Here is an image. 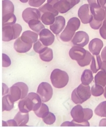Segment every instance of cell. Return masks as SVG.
Masks as SVG:
<instances>
[{
    "mask_svg": "<svg viewBox=\"0 0 106 127\" xmlns=\"http://www.w3.org/2000/svg\"><path fill=\"white\" fill-rule=\"evenodd\" d=\"M91 88L89 85L80 84L71 93V100L76 104H81L91 97Z\"/></svg>",
    "mask_w": 106,
    "mask_h": 127,
    "instance_id": "6da1fadb",
    "label": "cell"
},
{
    "mask_svg": "<svg viewBox=\"0 0 106 127\" xmlns=\"http://www.w3.org/2000/svg\"><path fill=\"white\" fill-rule=\"evenodd\" d=\"M81 25L79 19L76 17H73L69 20L67 26L62 32L60 38L64 42H68L71 40L74 35L75 31L78 30Z\"/></svg>",
    "mask_w": 106,
    "mask_h": 127,
    "instance_id": "7a4b0ae2",
    "label": "cell"
},
{
    "mask_svg": "<svg viewBox=\"0 0 106 127\" xmlns=\"http://www.w3.org/2000/svg\"><path fill=\"white\" fill-rule=\"evenodd\" d=\"M50 78L53 86L58 89H61L65 87L68 83L69 80L68 73L59 69H54L51 73Z\"/></svg>",
    "mask_w": 106,
    "mask_h": 127,
    "instance_id": "3957f363",
    "label": "cell"
},
{
    "mask_svg": "<svg viewBox=\"0 0 106 127\" xmlns=\"http://www.w3.org/2000/svg\"><path fill=\"white\" fill-rule=\"evenodd\" d=\"M37 93L40 96L42 102H47L53 96V89L49 83L41 82L37 87Z\"/></svg>",
    "mask_w": 106,
    "mask_h": 127,
    "instance_id": "277c9868",
    "label": "cell"
},
{
    "mask_svg": "<svg viewBox=\"0 0 106 127\" xmlns=\"http://www.w3.org/2000/svg\"><path fill=\"white\" fill-rule=\"evenodd\" d=\"M78 15L82 23H90L93 19L90 6L89 4H84L79 7L78 11Z\"/></svg>",
    "mask_w": 106,
    "mask_h": 127,
    "instance_id": "5b68a950",
    "label": "cell"
},
{
    "mask_svg": "<svg viewBox=\"0 0 106 127\" xmlns=\"http://www.w3.org/2000/svg\"><path fill=\"white\" fill-rule=\"evenodd\" d=\"M79 3L77 0H59L53 6L60 13L64 14Z\"/></svg>",
    "mask_w": 106,
    "mask_h": 127,
    "instance_id": "8992f818",
    "label": "cell"
},
{
    "mask_svg": "<svg viewBox=\"0 0 106 127\" xmlns=\"http://www.w3.org/2000/svg\"><path fill=\"white\" fill-rule=\"evenodd\" d=\"M71 41L74 45L83 47L89 42V35L85 31H77L75 33Z\"/></svg>",
    "mask_w": 106,
    "mask_h": 127,
    "instance_id": "52a82bcc",
    "label": "cell"
},
{
    "mask_svg": "<svg viewBox=\"0 0 106 127\" xmlns=\"http://www.w3.org/2000/svg\"><path fill=\"white\" fill-rule=\"evenodd\" d=\"M22 18L24 21L27 23L32 19L40 20L41 19V12L36 8L28 7L23 11Z\"/></svg>",
    "mask_w": 106,
    "mask_h": 127,
    "instance_id": "ba28073f",
    "label": "cell"
},
{
    "mask_svg": "<svg viewBox=\"0 0 106 127\" xmlns=\"http://www.w3.org/2000/svg\"><path fill=\"white\" fill-rule=\"evenodd\" d=\"M39 40L44 45L49 46L52 44L55 41V35L49 30L44 29L39 33Z\"/></svg>",
    "mask_w": 106,
    "mask_h": 127,
    "instance_id": "9c48e42d",
    "label": "cell"
},
{
    "mask_svg": "<svg viewBox=\"0 0 106 127\" xmlns=\"http://www.w3.org/2000/svg\"><path fill=\"white\" fill-rule=\"evenodd\" d=\"M86 53L87 51L83 47L75 45L70 49L69 55L72 60L77 61L82 60L85 58Z\"/></svg>",
    "mask_w": 106,
    "mask_h": 127,
    "instance_id": "30bf717a",
    "label": "cell"
},
{
    "mask_svg": "<svg viewBox=\"0 0 106 127\" xmlns=\"http://www.w3.org/2000/svg\"><path fill=\"white\" fill-rule=\"evenodd\" d=\"M65 23L66 21L64 17L63 16H57L54 23L50 25V30L55 35L59 34L64 29Z\"/></svg>",
    "mask_w": 106,
    "mask_h": 127,
    "instance_id": "8fae6325",
    "label": "cell"
},
{
    "mask_svg": "<svg viewBox=\"0 0 106 127\" xmlns=\"http://www.w3.org/2000/svg\"><path fill=\"white\" fill-rule=\"evenodd\" d=\"M71 116L76 122L82 123L85 122L84 118H85V112H84L83 108L81 105H76L72 108L71 112Z\"/></svg>",
    "mask_w": 106,
    "mask_h": 127,
    "instance_id": "7c38bea8",
    "label": "cell"
},
{
    "mask_svg": "<svg viewBox=\"0 0 106 127\" xmlns=\"http://www.w3.org/2000/svg\"><path fill=\"white\" fill-rule=\"evenodd\" d=\"M18 108L20 111L24 113H29L34 111V105L30 98L27 95L25 98L22 99L19 102Z\"/></svg>",
    "mask_w": 106,
    "mask_h": 127,
    "instance_id": "4fadbf2b",
    "label": "cell"
},
{
    "mask_svg": "<svg viewBox=\"0 0 106 127\" xmlns=\"http://www.w3.org/2000/svg\"><path fill=\"white\" fill-rule=\"evenodd\" d=\"M33 47V44H28L23 41L21 37L17 38L14 44V48L15 50L18 53H26L30 50Z\"/></svg>",
    "mask_w": 106,
    "mask_h": 127,
    "instance_id": "5bb4252c",
    "label": "cell"
},
{
    "mask_svg": "<svg viewBox=\"0 0 106 127\" xmlns=\"http://www.w3.org/2000/svg\"><path fill=\"white\" fill-rule=\"evenodd\" d=\"M103 46V41L98 38H95L91 40V41H90L89 49L93 55H98L101 52Z\"/></svg>",
    "mask_w": 106,
    "mask_h": 127,
    "instance_id": "9a60e30c",
    "label": "cell"
},
{
    "mask_svg": "<svg viewBox=\"0 0 106 127\" xmlns=\"http://www.w3.org/2000/svg\"><path fill=\"white\" fill-rule=\"evenodd\" d=\"M21 37L25 43L33 44L38 40V33L35 32L27 30L23 32Z\"/></svg>",
    "mask_w": 106,
    "mask_h": 127,
    "instance_id": "2e32d148",
    "label": "cell"
},
{
    "mask_svg": "<svg viewBox=\"0 0 106 127\" xmlns=\"http://www.w3.org/2000/svg\"><path fill=\"white\" fill-rule=\"evenodd\" d=\"M14 119L17 122L19 127H25L29 121V113H24L19 111L16 114Z\"/></svg>",
    "mask_w": 106,
    "mask_h": 127,
    "instance_id": "e0dca14e",
    "label": "cell"
},
{
    "mask_svg": "<svg viewBox=\"0 0 106 127\" xmlns=\"http://www.w3.org/2000/svg\"><path fill=\"white\" fill-rule=\"evenodd\" d=\"M8 94L10 95L14 102H15L19 100V99H21L22 92L21 88L14 84L10 87L9 92Z\"/></svg>",
    "mask_w": 106,
    "mask_h": 127,
    "instance_id": "ac0fdd59",
    "label": "cell"
},
{
    "mask_svg": "<svg viewBox=\"0 0 106 127\" xmlns=\"http://www.w3.org/2000/svg\"><path fill=\"white\" fill-rule=\"evenodd\" d=\"M14 39V32L12 26H5L2 27V40L10 41Z\"/></svg>",
    "mask_w": 106,
    "mask_h": 127,
    "instance_id": "d6986e66",
    "label": "cell"
},
{
    "mask_svg": "<svg viewBox=\"0 0 106 127\" xmlns=\"http://www.w3.org/2000/svg\"><path fill=\"white\" fill-rule=\"evenodd\" d=\"M101 56L98 55H94L92 57L91 64L90 65L91 70L93 73H97L99 69H101L102 61Z\"/></svg>",
    "mask_w": 106,
    "mask_h": 127,
    "instance_id": "ffe728a7",
    "label": "cell"
},
{
    "mask_svg": "<svg viewBox=\"0 0 106 127\" xmlns=\"http://www.w3.org/2000/svg\"><path fill=\"white\" fill-rule=\"evenodd\" d=\"M91 11L93 14V18L97 21H103L106 17V11L103 7H91Z\"/></svg>",
    "mask_w": 106,
    "mask_h": 127,
    "instance_id": "44dd1931",
    "label": "cell"
},
{
    "mask_svg": "<svg viewBox=\"0 0 106 127\" xmlns=\"http://www.w3.org/2000/svg\"><path fill=\"white\" fill-rule=\"evenodd\" d=\"M28 24L32 30L39 34L42 30L45 29V26L43 24V22L38 19L30 20Z\"/></svg>",
    "mask_w": 106,
    "mask_h": 127,
    "instance_id": "7402d4cb",
    "label": "cell"
},
{
    "mask_svg": "<svg viewBox=\"0 0 106 127\" xmlns=\"http://www.w3.org/2000/svg\"><path fill=\"white\" fill-rule=\"evenodd\" d=\"M93 74V71L89 69H86L84 70L81 78L82 83L84 85H89L90 84L94 79Z\"/></svg>",
    "mask_w": 106,
    "mask_h": 127,
    "instance_id": "603a6c76",
    "label": "cell"
},
{
    "mask_svg": "<svg viewBox=\"0 0 106 127\" xmlns=\"http://www.w3.org/2000/svg\"><path fill=\"white\" fill-rule=\"evenodd\" d=\"M14 103L9 94L4 95L2 98V111H11L14 108Z\"/></svg>",
    "mask_w": 106,
    "mask_h": 127,
    "instance_id": "cb8c5ba5",
    "label": "cell"
},
{
    "mask_svg": "<svg viewBox=\"0 0 106 127\" xmlns=\"http://www.w3.org/2000/svg\"><path fill=\"white\" fill-rule=\"evenodd\" d=\"M27 95L30 98L32 102H33L34 105V111L37 110L40 107L42 103L40 96L37 93H30Z\"/></svg>",
    "mask_w": 106,
    "mask_h": 127,
    "instance_id": "d4e9b609",
    "label": "cell"
},
{
    "mask_svg": "<svg viewBox=\"0 0 106 127\" xmlns=\"http://www.w3.org/2000/svg\"><path fill=\"white\" fill-rule=\"evenodd\" d=\"M56 16L51 12H46L41 16V21L45 25H51L55 21Z\"/></svg>",
    "mask_w": 106,
    "mask_h": 127,
    "instance_id": "484cf974",
    "label": "cell"
},
{
    "mask_svg": "<svg viewBox=\"0 0 106 127\" xmlns=\"http://www.w3.org/2000/svg\"><path fill=\"white\" fill-rule=\"evenodd\" d=\"M14 13V6L10 0L2 1V15Z\"/></svg>",
    "mask_w": 106,
    "mask_h": 127,
    "instance_id": "4316f807",
    "label": "cell"
},
{
    "mask_svg": "<svg viewBox=\"0 0 106 127\" xmlns=\"http://www.w3.org/2000/svg\"><path fill=\"white\" fill-rule=\"evenodd\" d=\"M17 21V18L14 13L7 14L2 15V27L5 26H12Z\"/></svg>",
    "mask_w": 106,
    "mask_h": 127,
    "instance_id": "83f0119b",
    "label": "cell"
},
{
    "mask_svg": "<svg viewBox=\"0 0 106 127\" xmlns=\"http://www.w3.org/2000/svg\"><path fill=\"white\" fill-rule=\"evenodd\" d=\"M34 113L37 117L43 119L48 115L49 113V108L47 105L43 103H41L40 107L37 110L35 111Z\"/></svg>",
    "mask_w": 106,
    "mask_h": 127,
    "instance_id": "f1b7e54d",
    "label": "cell"
},
{
    "mask_svg": "<svg viewBox=\"0 0 106 127\" xmlns=\"http://www.w3.org/2000/svg\"><path fill=\"white\" fill-rule=\"evenodd\" d=\"M95 83L96 84L105 87L106 85V72L102 70L99 71L95 76Z\"/></svg>",
    "mask_w": 106,
    "mask_h": 127,
    "instance_id": "f546056e",
    "label": "cell"
},
{
    "mask_svg": "<svg viewBox=\"0 0 106 127\" xmlns=\"http://www.w3.org/2000/svg\"><path fill=\"white\" fill-rule=\"evenodd\" d=\"M39 10L41 13H46V12H51V13H52L56 17H57L59 13V12L53 6L51 5V4H49L48 3H45L44 5L39 7Z\"/></svg>",
    "mask_w": 106,
    "mask_h": 127,
    "instance_id": "4dcf8cb0",
    "label": "cell"
},
{
    "mask_svg": "<svg viewBox=\"0 0 106 127\" xmlns=\"http://www.w3.org/2000/svg\"><path fill=\"white\" fill-rule=\"evenodd\" d=\"M39 57L42 61L45 62H49L53 59V51L50 48H47V49L44 52L40 53Z\"/></svg>",
    "mask_w": 106,
    "mask_h": 127,
    "instance_id": "1f68e13d",
    "label": "cell"
},
{
    "mask_svg": "<svg viewBox=\"0 0 106 127\" xmlns=\"http://www.w3.org/2000/svg\"><path fill=\"white\" fill-rule=\"evenodd\" d=\"M95 113L99 116L106 117V101L100 103L95 108Z\"/></svg>",
    "mask_w": 106,
    "mask_h": 127,
    "instance_id": "d6a6232c",
    "label": "cell"
},
{
    "mask_svg": "<svg viewBox=\"0 0 106 127\" xmlns=\"http://www.w3.org/2000/svg\"><path fill=\"white\" fill-rule=\"evenodd\" d=\"M104 91L105 90H104L102 86L98 84H96V83L91 88V95L94 96H101L104 93Z\"/></svg>",
    "mask_w": 106,
    "mask_h": 127,
    "instance_id": "836d02e7",
    "label": "cell"
},
{
    "mask_svg": "<svg viewBox=\"0 0 106 127\" xmlns=\"http://www.w3.org/2000/svg\"><path fill=\"white\" fill-rule=\"evenodd\" d=\"M47 48L48 47L44 45L40 40H37L33 45L34 50L36 53H39V54L44 52L47 49Z\"/></svg>",
    "mask_w": 106,
    "mask_h": 127,
    "instance_id": "e575fe53",
    "label": "cell"
},
{
    "mask_svg": "<svg viewBox=\"0 0 106 127\" xmlns=\"http://www.w3.org/2000/svg\"><path fill=\"white\" fill-rule=\"evenodd\" d=\"M92 57H93V56L91 55V53L89 51H87L86 55L85 58L83 60H82L77 61L78 64L80 66L82 67L87 66V65H89L91 62Z\"/></svg>",
    "mask_w": 106,
    "mask_h": 127,
    "instance_id": "d590c367",
    "label": "cell"
},
{
    "mask_svg": "<svg viewBox=\"0 0 106 127\" xmlns=\"http://www.w3.org/2000/svg\"><path fill=\"white\" fill-rule=\"evenodd\" d=\"M15 85L19 86L21 89L22 92V95L21 99L25 98L28 95V92H29V87H28L26 83L22 82L16 83H15Z\"/></svg>",
    "mask_w": 106,
    "mask_h": 127,
    "instance_id": "8d00e7d4",
    "label": "cell"
},
{
    "mask_svg": "<svg viewBox=\"0 0 106 127\" xmlns=\"http://www.w3.org/2000/svg\"><path fill=\"white\" fill-rule=\"evenodd\" d=\"M43 121L44 123L47 125H52L56 121V116L53 113L49 112L48 115L45 118H43Z\"/></svg>",
    "mask_w": 106,
    "mask_h": 127,
    "instance_id": "74e56055",
    "label": "cell"
},
{
    "mask_svg": "<svg viewBox=\"0 0 106 127\" xmlns=\"http://www.w3.org/2000/svg\"><path fill=\"white\" fill-rule=\"evenodd\" d=\"M12 27H13L14 32V39L18 38L22 31V27L18 23L14 24L13 25H12Z\"/></svg>",
    "mask_w": 106,
    "mask_h": 127,
    "instance_id": "f35d334b",
    "label": "cell"
},
{
    "mask_svg": "<svg viewBox=\"0 0 106 127\" xmlns=\"http://www.w3.org/2000/svg\"><path fill=\"white\" fill-rule=\"evenodd\" d=\"M46 0H29V4L32 7H39L45 2Z\"/></svg>",
    "mask_w": 106,
    "mask_h": 127,
    "instance_id": "ab89813d",
    "label": "cell"
},
{
    "mask_svg": "<svg viewBox=\"0 0 106 127\" xmlns=\"http://www.w3.org/2000/svg\"><path fill=\"white\" fill-rule=\"evenodd\" d=\"M103 24V21H97L95 19H93V20L90 23V26L94 30H98L101 28Z\"/></svg>",
    "mask_w": 106,
    "mask_h": 127,
    "instance_id": "60d3db41",
    "label": "cell"
},
{
    "mask_svg": "<svg viewBox=\"0 0 106 127\" xmlns=\"http://www.w3.org/2000/svg\"><path fill=\"white\" fill-rule=\"evenodd\" d=\"M84 112H85V118H84V121L86 122L89 121L90 119H91L93 115V112L90 108H83Z\"/></svg>",
    "mask_w": 106,
    "mask_h": 127,
    "instance_id": "b9f144b4",
    "label": "cell"
},
{
    "mask_svg": "<svg viewBox=\"0 0 106 127\" xmlns=\"http://www.w3.org/2000/svg\"><path fill=\"white\" fill-rule=\"evenodd\" d=\"M11 65V60L7 55L3 53L2 54V66L9 67Z\"/></svg>",
    "mask_w": 106,
    "mask_h": 127,
    "instance_id": "7bdbcfd3",
    "label": "cell"
},
{
    "mask_svg": "<svg viewBox=\"0 0 106 127\" xmlns=\"http://www.w3.org/2000/svg\"><path fill=\"white\" fill-rule=\"evenodd\" d=\"M99 33L102 38L106 39V19H105L103 22L102 25L99 30Z\"/></svg>",
    "mask_w": 106,
    "mask_h": 127,
    "instance_id": "ee69618b",
    "label": "cell"
},
{
    "mask_svg": "<svg viewBox=\"0 0 106 127\" xmlns=\"http://www.w3.org/2000/svg\"><path fill=\"white\" fill-rule=\"evenodd\" d=\"M87 2L91 7H101L99 0H87Z\"/></svg>",
    "mask_w": 106,
    "mask_h": 127,
    "instance_id": "f6af8a7d",
    "label": "cell"
},
{
    "mask_svg": "<svg viewBox=\"0 0 106 127\" xmlns=\"http://www.w3.org/2000/svg\"><path fill=\"white\" fill-rule=\"evenodd\" d=\"M7 127H18V124L14 119L7 121Z\"/></svg>",
    "mask_w": 106,
    "mask_h": 127,
    "instance_id": "bcb514c9",
    "label": "cell"
},
{
    "mask_svg": "<svg viewBox=\"0 0 106 127\" xmlns=\"http://www.w3.org/2000/svg\"><path fill=\"white\" fill-rule=\"evenodd\" d=\"M9 92V88L6 85L5 83H2V95H7Z\"/></svg>",
    "mask_w": 106,
    "mask_h": 127,
    "instance_id": "7dc6e473",
    "label": "cell"
},
{
    "mask_svg": "<svg viewBox=\"0 0 106 127\" xmlns=\"http://www.w3.org/2000/svg\"><path fill=\"white\" fill-rule=\"evenodd\" d=\"M101 59L103 61H106V47L104 48L101 53Z\"/></svg>",
    "mask_w": 106,
    "mask_h": 127,
    "instance_id": "c3c4849f",
    "label": "cell"
},
{
    "mask_svg": "<svg viewBox=\"0 0 106 127\" xmlns=\"http://www.w3.org/2000/svg\"><path fill=\"white\" fill-rule=\"evenodd\" d=\"M99 2L101 4V7L104 9H106V0H99Z\"/></svg>",
    "mask_w": 106,
    "mask_h": 127,
    "instance_id": "681fc988",
    "label": "cell"
},
{
    "mask_svg": "<svg viewBox=\"0 0 106 127\" xmlns=\"http://www.w3.org/2000/svg\"><path fill=\"white\" fill-rule=\"evenodd\" d=\"M100 127H106V119H103L99 123Z\"/></svg>",
    "mask_w": 106,
    "mask_h": 127,
    "instance_id": "f907efd6",
    "label": "cell"
},
{
    "mask_svg": "<svg viewBox=\"0 0 106 127\" xmlns=\"http://www.w3.org/2000/svg\"><path fill=\"white\" fill-rule=\"evenodd\" d=\"M59 0H47V3L51 4V5L54 6Z\"/></svg>",
    "mask_w": 106,
    "mask_h": 127,
    "instance_id": "816d5d0a",
    "label": "cell"
},
{
    "mask_svg": "<svg viewBox=\"0 0 106 127\" xmlns=\"http://www.w3.org/2000/svg\"><path fill=\"white\" fill-rule=\"evenodd\" d=\"M101 69L102 71L106 72V61H103Z\"/></svg>",
    "mask_w": 106,
    "mask_h": 127,
    "instance_id": "f5cc1de1",
    "label": "cell"
},
{
    "mask_svg": "<svg viewBox=\"0 0 106 127\" xmlns=\"http://www.w3.org/2000/svg\"><path fill=\"white\" fill-rule=\"evenodd\" d=\"M2 126L3 127H7V122H5V121H2Z\"/></svg>",
    "mask_w": 106,
    "mask_h": 127,
    "instance_id": "db71d44e",
    "label": "cell"
},
{
    "mask_svg": "<svg viewBox=\"0 0 106 127\" xmlns=\"http://www.w3.org/2000/svg\"><path fill=\"white\" fill-rule=\"evenodd\" d=\"M19 1L22 3H26L28 1H29V0H19Z\"/></svg>",
    "mask_w": 106,
    "mask_h": 127,
    "instance_id": "11a10c76",
    "label": "cell"
},
{
    "mask_svg": "<svg viewBox=\"0 0 106 127\" xmlns=\"http://www.w3.org/2000/svg\"><path fill=\"white\" fill-rule=\"evenodd\" d=\"M104 96L105 97V98H106V86L105 87V91H104Z\"/></svg>",
    "mask_w": 106,
    "mask_h": 127,
    "instance_id": "9f6ffc18",
    "label": "cell"
},
{
    "mask_svg": "<svg viewBox=\"0 0 106 127\" xmlns=\"http://www.w3.org/2000/svg\"><path fill=\"white\" fill-rule=\"evenodd\" d=\"M105 11H106V17H105V19H106V9L105 10Z\"/></svg>",
    "mask_w": 106,
    "mask_h": 127,
    "instance_id": "6f0895ef",
    "label": "cell"
}]
</instances>
